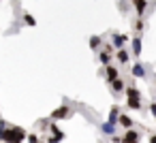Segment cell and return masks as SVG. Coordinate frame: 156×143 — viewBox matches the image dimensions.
Segmentation results:
<instances>
[{
    "instance_id": "obj_17",
    "label": "cell",
    "mask_w": 156,
    "mask_h": 143,
    "mask_svg": "<svg viewBox=\"0 0 156 143\" xmlns=\"http://www.w3.org/2000/svg\"><path fill=\"white\" fill-rule=\"evenodd\" d=\"M22 19H24V24H26V26H30V28H32V26H37V19H34V15H32V13H28V11L22 15Z\"/></svg>"
},
{
    "instance_id": "obj_1",
    "label": "cell",
    "mask_w": 156,
    "mask_h": 143,
    "mask_svg": "<svg viewBox=\"0 0 156 143\" xmlns=\"http://www.w3.org/2000/svg\"><path fill=\"white\" fill-rule=\"evenodd\" d=\"M73 115V109L69 107V105H60V107H56L54 111H51V115H49V120H66V117H71Z\"/></svg>"
},
{
    "instance_id": "obj_25",
    "label": "cell",
    "mask_w": 156,
    "mask_h": 143,
    "mask_svg": "<svg viewBox=\"0 0 156 143\" xmlns=\"http://www.w3.org/2000/svg\"><path fill=\"white\" fill-rule=\"evenodd\" d=\"M150 143H156V134H150Z\"/></svg>"
},
{
    "instance_id": "obj_4",
    "label": "cell",
    "mask_w": 156,
    "mask_h": 143,
    "mask_svg": "<svg viewBox=\"0 0 156 143\" xmlns=\"http://www.w3.org/2000/svg\"><path fill=\"white\" fill-rule=\"evenodd\" d=\"M11 132H13V143H24V139H28V132L22 126H13L11 124Z\"/></svg>"
},
{
    "instance_id": "obj_5",
    "label": "cell",
    "mask_w": 156,
    "mask_h": 143,
    "mask_svg": "<svg viewBox=\"0 0 156 143\" xmlns=\"http://www.w3.org/2000/svg\"><path fill=\"white\" fill-rule=\"evenodd\" d=\"M128 41H130V37H128V34H113V37H111V45H113L115 49H122Z\"/></svg>"
},
{
    "instance_id": "obj_16",
    "label": "cell",
    "mask_w": 156,
    "mask_h": 143,
    "mask_svg": "<svg viewBox=\"0 0 156 143\" xmlns=\"http://www.w3.org/2000/svg\"><path fill=\"white\" fill-rule=\"evenodd\" d=\"M111 90H113L115 94H118V92H124V90H126V83H124V79H122V77L113 79V81H111Z\"/></svg>"
},
{
    "instance_id": "obj_23",
    "label": "cell",
    "mask_w": 156,
    "mask_h": 143,
    "mask_svg": "<svg viewBox=\"0 0 156 143\" xmlns=\"http://www.w3.org/2000/svg\"><path fill=\"white\" fill-rule=\"evenodd\" d=\"M109 141H111V143H122V137H120V134H111Z\"/></svg>"
},
{
    "instance_id": "obj_13",
    "label": "cell",
    "mask_w": 156,
    "mask_h": 143,
    "mask_svg": "<svg viewBox=\"0 0 156 143\" xmlns=\"http://www.w3.org/2000/svg\"><path fill=\"white\" fill-rule=\"evenodd\" d=\"M120 107L118 105H113L111 109H109V117H107V122H111V124H118V120H120Z\"/></svg>"
},
{
    "instance_id": "obj_12",
    "label": "cell",
    "mask_w": 156,
    "mask_h": 143,
    "mask_svg": "<svg viewBox=\"0 0 156 143\" xmlns=\"http://www.w3.org/2000/svg\"><path fill=\"white\" fill-rule=\"evenodd\" d=\"M118 124H120L122 128H133V126H135V120H133L130 115H126V113H120V120H118Z\"/></svg>"
},
{
    "instance_id": "obj_8",
    "label": "cell",
    "mask_w": 156,
    "mask_h": 143,
    "mask_svg": "<svg viewBox=\"0 0 156 143\" xmlns=\"http://www.w3.org/2000/svg\"><path fill=\"white\" fill-rule=\"evenodd\" d=\"M130 75H133L135 79H143V77H145V66H143L141 62H135L133 68H130Z\"/></svg>"
},
{
    "instance_id": "obj_21",
    "label": "cell",
    "mask_w": 156,
    "mask_h": 143,
    "mask_svg": "<svg viewBox=\"0 0 156 143\" xmlns=\"http://www.w3.org/2000/svg\"><path fill=\"white\" fill-rule=\"evenodd\" d=\"M143 28H145V22L139 17V19L135 22V32H143Z\"/></svg>"
},
{
    "instance_id": "obj_24",
    "label": "cell",
    "mask_w": 156,
    "mask_h": 143,
    "mask_svg": "<svg viewBox=\"0 0 156 143\" xmlns=\"http://www.w3.org/2000/svg\"><path fill=\"white\" fill-rule=\"evenodd\" d=\"M150 113H152L154 120H156V103H150Z\"/></svg>"
},
{
    "instance_id": "obj_26",
    "label": "cell",
    "mask_w": 156,
    "mask_h": 143,
    "mask_svg": "<svg viewBox=\"0 0 156 143\" xmlns=\"http://www.w3.org/2000/svg\"><path fill=\"white\" fill-rule=\"evenodd\" d=\"M130 2H133V0H130Z\"/></svg>"
},
{
    "instance_id": "obj_18",
    "label": "cell",
    "mask_w": 156,
    "mask_h": 143,
    "mask_svg": "<svg viewBox=\"0 0 156 143\" xmlns=\"http://www.w3.org/2000/svg\"><path fill=\"white\" fill-rule=\"evenodd\" d=\"M101 45H103V39L101 37H90V49L92 51H98Z\"/></svg>"
},
{
    "instance_id": "obj_6",
    "label": "cell",
    "mask_w": 156,
    "mask_h": 143,
    "mask_svg": "<svg viewBox=\"0 0 156 143\" xmlns=\"http://www.w3.org/2000/svg\"><path fill=\"white\" fill-rule=\"evenodd\" d=\"M115 128H118V124L103 122V124L98 126V132H101V134H107V137H111V134H115Z\"/></svg>"
},
{
    "instance_id": "obj_2",
    "label": "cell",
    "mask_w": 156,
    "mask_h": 143,
    "mask_svg": "<svg viewBox=\"0 0 156 143\" xmlns=\"http://www.w3.org/2000/svg\"><path fill=\"white\" fill-rule=\"evenodd\" d=\"M101 73L105 75L107 83H111L113 79H118V77H120V71H118V66H113V64H107V66H103V71H101Z\"/></svg>"
},
{
    "instance_id": "obj_19",
    "label": "cell",
    "mask_w": 156,
    "mask_h": 143,
    "mask_svg": "<svg viewBox=\"0 0 156 143\" xmlns=\"http://www.w3.org/2000/svg\"><path fill=\"white\" fill-rule=\"evenodd\" d=\"M124 94H126V96H139V98H141V90H139V88H135V83H133V85H126Z\"/></svg>"
},
{
    "instance_id": "obj_14",
    "label": "cell",
    "mask_w": 156,
    "mask_h": 143,
    "mask_svg": "<svg viewBox=\"0 0 156 143\" xmlns=\"http://www.w3.org/2000/svg\"><path fill=\"white\" fill-rule=\"evenodd\" d=\"M49 132H51V134H56V137H58V139H62V141L66 139V132L58 128V124H56V120H51V124H49Z\"/></svg>"
},
{
    "instance_id": "obj_10",
    "label": "cell",
    "mask_w": 156,
    "mask_h": 143,
    "mask_svg": "<svg viewBox=\"0 0 156 143\" xmlns=\"http://www.w3.org/2000/svg\"><path fill=\"white\" fill-rule=\"evenodd\" d=\"M126 107L133 109V111H139L141 109V98L139 96H126Z\"/></svg>"
},
{
    "instance_id": "obj_22",
    "label": "cell",
    "mask_w": 156,
    "mask_h": 143,
    "mask_svg": "<svg viewBox=\"0 0 156 143\" xmlns=\"http://www.w3.org/2000/svg\"><path fill=\"white\" fill-rule=\"evenodd\" d=\"M49 124H51L49 120H41V122H39V130H47V128H49Z\"/></svg>"
},
{
    "instance_id": "obj_7",
    "label": "cell",
    "mask_w": 156,
    "mask_h": 143,
    "mask_svg": "<svg viewBox=\"0 0 156 143\" xmlns=\"http://www.w3.org/2000/svg\"><path fill=\"white\" fill-rule=\"evenodd\" d=\"M130 54H133V51H128L126 47H122V49H115V60H118L120 64H126V62L130 60Z\"/></svg>"
},
{
    "instance_id": "obj_9",
    "label": "cell",
    "mask_w": 156,
    "mask_h": 143,
    "mask_svg": "<svg viewBox=\"0 0 156 143\" xmlns=\"http://www.w3.org/2000/svg\"><path fill=\"white\" fill-rule=\"evenodd\" d=\"M113 56H115V54H111V51H107V49H103V51H98V62H101L103 66H107V64H111V60H113Z\"/></svg>"
},
{
    "instance_id": "obj_20",
    "label": "cell",
    "mask_w": 156,
    "mask_h": 143,
    "mask_svg": "<svg viewBox=\"0 0 156 143\" xmlns=\"http://www.w3.org/2000/svg\"><path fill=\"white\" fill-rule=\"evenodd\" d=\"M26 141H28V143H47V141H45V139H43V137H39V134H37V132H30V134H28V139H26Z\"/></svg>"
},
{
    "instance_id": "obj_3",
    "label": "cell",
    "mask_w": 156,
    "mask_h": 143,
    "mask_svg": "<svg viewBox=\"0 0 156 143\" xmlns=\"http://www.w3.org/2000/svg\"><path fill=\"white\" fill-rule=\"evenodd\" d=\"M139 139H141V132L137 128H126V132L122 137V143H139Z\"/></svg>"
},
{
    "instance_id": "obj_15",
    "label": "cell",
    "mask_w": 156,
    "mask_h": 143,
    "mask_svg": "<svg viewBox=\"0 0 156 143\" xmlns=\"http://www.w3.org/2000/svg\"><path fill=\"white\" fill-rule=\"evenodd\" d=\"M130 43H133V56L139 58L141 56V37H133Z\"/></svg>"
},
{
    "instance_id": "obj_11",
    "label": "cell",
    "mask_w": 156,
    "mask_h": 143,
    "mask_svg": "<svg viewBox=\"0 0 156 143\" xmlns=\"http://www.w3.org/2000/svg\"><path fill=\"white\" fill-rule=\"evenodd\" d=\"M133 7H135L137 15H139V17H143V13L147 11V0H133Z\"/></svg>"
}]
</instances>
